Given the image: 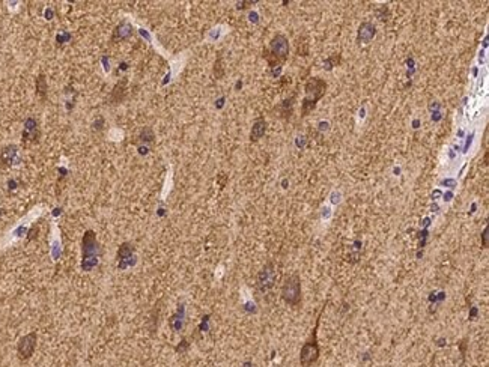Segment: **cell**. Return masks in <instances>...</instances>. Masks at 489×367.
<instances>
[{"mask_svg":"<svg viewBox=\"0 0 489 367\" xmlns=\"http://www.w3.org/2000/svg\"><path fill=\"white\" fill-rule=\"evenodd\" d=\"M101 253L97 235L94 230H86L82 239V268L85 271L92 270L98 262V255Z\"/></svg>","mask_w":489,"mask_h":367,"instance_id":"cell-1","label":"cell"},{"mask_svg":"<svg viewBox=\"0 0 489 367\" xmlns=\"http://www.w3.org/2000/svg\"><path fill=\"white\" fill-rule=\"evenodd\" d=\"M288 54H289V42H288L286 36L276 35L271 41L270 51H265L264 56L268 60L270 67L276 68V67H280L282 62L286 60Z\"/></svg>","mask_w":489,"mask_h":367,"instance_id":"cell-2","label":"cell"},{"mask_svg":"<svg viewBox=\"0 0 489 367\" xmlns=\"http://www.w3.org/2000/svg\"><path fill=\"white\" fill-rule=\"evenodd\" d=\"M325 89H327V85L324 80L318 79V77H313L307 82L305 85V98L302 101V114L305 116L310 110L315 108L316 102L324 96L325 93Z\"/></svg>","mask_w":489,"mask_h":367,"instance_id":"cell-3","label":"cell"},{"mask_svg":"<svg viewBox=\"0 0 489 367\" xmlns=\"http://www.w3.org/2000/svg\"><path fill=\"white\" fill-rule=\"evenodd\" d=\"M282 298L289 305H298L301 302V280L296 274L289 275L282 286Z\"/></svg>","mask_w":489,"mask_h":367,"instance_id":"cell-4","label":"cell"},{"mask_svg":"<svg viewBox=\"0 0 489 367\" xmlns=\"http://www.w3.org/2000/svg\"><path fill=\"white\" fill-rule=\"evenodd\" d=\"M316 328H318V325H316ZM316 328L313 330L310 339L302 345V348L299 351V364L302 367H310L319 358V345H318V339H316Z\"/></svg>","mask_w":489,"mask_h":367,"instance_id":"cell-5","label":"cell"},{"mask_svg":"<svg viewBox=\"0 0 489 367\" xmlns=\"http://www.w3.org/2000/svg\"><path fill=\"white\" fill-rule=\"evenodd\" d=\"M38 345V334L36 331H30L26 336H23L18 343H17V357L21 361H27L32 358V355L35 354Z\"/></svg>","mask_w":489,"mask_h":367,"instance_id":"cell-6","label":"cell"},{"mask_svg":"<svg viewBox=\"0 0 489 367\" xmlns=\"http://www.w3.org/2000/svg\"><path fill=\"white\" fill-rule=\"evenodd\" d=\"M274 283H276V268L271 262H268L258 275V287L261 292H267L274 286Z\"/></svg>","mask_w":489,"mask_h":367,"instance_id":"cell-7","label":"cell"},{"mask_svg":"<svg viewBox=\"0 0 489 367\" xmlns=\"http://www.w3.org/2000/svg\"><path fill=\"white\" fill-rule=\"evenodd\" d=\"M39 139V125L35 117H27L23 130V142H38Z\"/></svg>","mask_w":489,"mask_h":367,"instance_id":"cell-8","label":"cell"},{"mask_svg":"<svg viewBox=\"0 0 489 367\" xmlns=\"http://www.w3.org/2000/svg\"><path fill=\"white\" fill-rule=\"evenodd\" d=\"M0 163L3 167H11L18 163V148L15 145H8L2 149Z\"/></svg>","mask_w":489,"mask_h":367,"instance_id":"cell-9","label":"cell"},{"mask_svg":"<svg viewBox=\"0 0 489 367\" xmlns=\"http://www.w3.org/2000/svg\"><path fill=\"white\" fill-rule=\"evenodd\" d=\"M125 95H127V79H122L114 85L108 101H110V104H120L124 101Z\"/></svg>","mask_w":489,"mask_h":367,"instance_id":"cell-10","label":"cell"},{"mask_svg":"<svg viewBox=\"0 0 489 367\" xmlns=\"http://www.w3.org/2000/svg\"><path fill=\"white\" fill-rule=\"evenodd\" d=\"M377 35V29H375V26L372 24V23H369V21H364L361 26H360V29H358V41L360 42H364V44H368V42H371L372 39H374V36Z\"/></svg>","mask_w":489,"mask_h":367,"instance_id":"cell-11","label":"cell"},{"mask_svg":"<svg viewBox=\"0 0 489 367\" xmlns=\"http://www.w3.org/2000/svg\"><path fill=\"white\" fill-rule=\"evenodd\" d=\"M131 33H133V27H131V24H130L128 21H120V23L116 26L114 32H113V41H124V39L130 38V36H131Z\"/></svg>","mask_w":489,"mask_h":367,"instance_id":"cell-12","label":"cell"},{"mask_svg":"<svg viewBox=\"0 0 489 367\" xmlns=\"http://www.w3.org/2000/svg\"><path fill=\"white\" fill-rule=\"evenodd\" d=\"M265 131H267V122L261 117V119H258L253 124V128H252V133H250V140L252 142H256L259 139H262L264 134H265Z\"/></svg>","mask_w":489,"mask_h":367,"instance_id":"cell-13","label":"cell"},{"mask_svg":"<svg viewBox=\"0 0 489 367\" xmlns=\"http://www.w3.org/2000/svg\"><path fill=\"white\" fill-rule=\"evenodd\" d=\"M133 255H134L133 244H130V242L120 244V247L117 250V259L119 261H127V265H128V259H133Z\"/></svg>","mask_w":489,"mask_h":367,"instance_id":"cell-14","label":"cell"},{"mask_svg":"<svg viewBox=\"0 0 489 367\" xmlns=\"http://www.w3.org/2000/svg\"><path fill=\"white\" fill-rule=\"evenodd\" d=\"M47 91H48V86H47L45 76L44 74H39L36 77V93L39 95L41 99H45L47 98Z\"/></svg>","mask_w":489,"mask_h":367,"instance_id":"cell-15","label":"cell"},{"mask_svg":"<svg viewBox=\"0 0 489 367\" xmlns=\"http://www.w3.org/2000/svg\"><path fill=\"white\" fill-rule=\"evenodd\" d=\"M139 139H140V142L142 143H148V145H151V143H154V131L149 128V127H145L142 131H140V136H139Z\"/></svg>","mask_w":489,"mask_h":367,"instance_id":"cell-16","label":"cell"},{"mask_svg":"<svg viewBox=\"0 0 489 367\" xmlns=\"http://www.w3.org/2000/svg\"><path fill=\"white\" fill-rule=\"evenodd\" d=\"M104 124H105V122H104V119H102V117H99L97 122H94V127H95V130L99 131V130H102V125H104Z\"/></svg>","mask_w":489,"mask_h":367,"instance_id":"cell-17","label":"cell"},{"mask_svg":"<svg viewBox=\"0 0 489 367\" xmlns=\"http://www.w3.org/2000/svg\"><path fill=\"white\" fill-rule=\"evenodd\" d=\"M483 247H488V229L483 230Z\"/></svg>","mask_w":489,"mask_h":367,"instance_id":"cell-18","label":"cell"},{"mask_svg":"<svg viewBox=\"0 0 489 367\" xmlns=\"http://www.w3.org/2000/svg\"><path fill=\"white\" fill-rule=\"evenodd\" d=\"M328 128V124H324V122H321V130H327Z\"/></svg>","mask_w":489,"mask_h":367,"instance_id":"cell-19","label":"cell"}]
</instances>
